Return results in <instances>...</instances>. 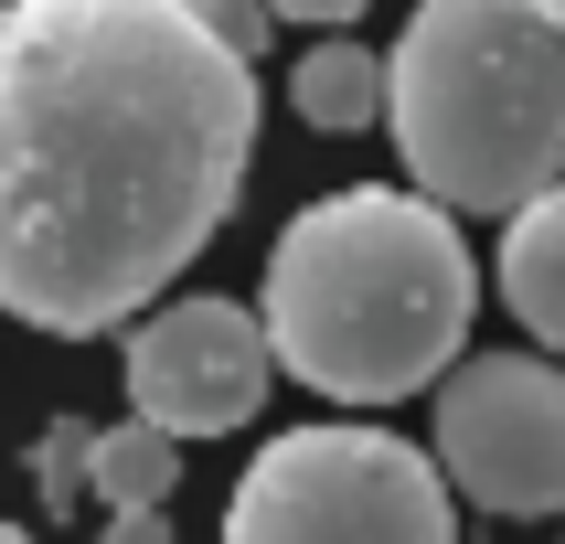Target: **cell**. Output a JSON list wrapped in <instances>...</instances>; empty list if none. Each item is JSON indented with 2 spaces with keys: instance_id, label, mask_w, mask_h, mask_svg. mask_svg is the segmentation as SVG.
I'll list each match as a JSON object with an SVG mask.
<instances>
[{
  "instance_id": "cell-1",
  "label": "cell",
  "mask_w": 565,
  "mask_h": 544,
  "mask_svg": "<svg viewBox=\"0 0 565 544\" xmlns=\"http://www.w3.org/2000/svg\"><path fill=\"white\" fill-rule=\"evenodd\" d=\"M256 160V64L192 0L0 11V310L96 342L224 235Z\"/></svg>"
},
{
  "instance_id": "cell-2",
  "label": "cell",
  "mask_w": 565,
  "mask_h": 544,
  "mask_svg": "<svg viewBox=\"0 0 565 544\" xmlns=\"http://www.w3.org/2000/svg\"><path fill=\"white\" fill-rule=\"evenodd\" d=\"M480 310V267L438 203L395 182L320 192L267 246V363L331 406H395L459 363Z\"/></svg>"
},
{
  "instance_id": "cell-3",
  "label": "cell",
  "mask_w": 565,
  "mask_h": 544,
  "mask_svg": "<svg viewBox=\"0 0 565 544\" xmlns=\"http://www.w3.org/2000/svg\"><path fill=\"white\" fill-rule=\"evenodd\" d=\"M384 128L438 214H523L565 182V43L523 0H427L384 54Z\"/></svg>"
},
{
  "instance_id": "cell-4",
  "label": "cell",
  "mask_w": 565,
  "mask_h": 544,
  "mask_svg": "<svg viewBox=\"0 0 565 544\" xmlns=\"http://www.w3.org/2000/svg\"><path fill=\"white\" fill-rule=\"evenodd\" d=\"M224 544H459V502L395 427H278L224 491Z\"/></svg>"
},
{
  "instance_id": "cell-5",
  "label": "cell",
  "mask_w": 565,
  "mask_h": 544,
  "mask_svg": "<svg viewBox=\"0 0 565 544\" xmlns=\"http://www.w3.org/2000/svg\"><path fill=\"white\" fill-rule=\"evenodd\" d=\"M438 480L448 502L502 523L565 512V363L544 352H459L438 374Z\"/></svg>"
},
{
  "instance_id": "cell-6",
  "label": "cell",
  "mask_w": 565,
  "mask_h": 544,
  "mask_svg": "<svg viewBox=\"0 0 565 544\" xmlns=\"http://www.w3.org/2000/svg\"><path fill=\"white\" fill-rule=\"evenodd\" d=\"M267 331L235 299H160L150 320H128V416L160 438H224L267 406Z\"/></svg>"
},
{
  "instance_id": "cell-7",
  "label": "cell",
  "mask_w": 565,
  "mask_h": 544,
  "mask_svg": "<svg viewBox=\"0 0 565 544\" xmlns=\"http://www.w3.org/2000/svg\"><path fill=\"white\" fill-rule=\"evenodd\" d=\"M502 299H512V320L544 342V363H565V182L555 192H534L523 214L502 224Z\"/></svg>"
},
{
  "instance_id": "cell-8",
  "label": "cell",
  "mask_w": 565,
  "mask_h": 544,
  "mask_svg": "<svg viewBox=\"0 0 565 544\" xmlns=\"http://www.w3.org/2000/svg\"><path fill=\"white\" fill-rule=\"evenodd\" d=\"M288 107L310 128H331V139L342 128H374L384 118V54H363L352 32H320L310 54L288 64Z\"/></svg>"
},
{
  "instance_id": "cell-9",
  "label": "cell",
  "mask_w": 565,
  "mask_h": 544,
  "mask_svg": "<svg viewBox=\"0 0 565 544\" xmlns=\"http://www.w3.org/2000/svg\"><path fill=\"white\" fill-rule=\"evenodd\" d=\"M86 491L96 512H160L171 502V480H182V448L160 438V427H139V416H118V427H86Z\"/></svg>"
},
{
  "instance_id": "cell-10",
  "label": "cell",
  "mask_w": 565,
  "mask_h": 544,
  "mask_svg": "<svg viewBox=\"0 0 565 544\" xmlns=\"http://www.w3.org/2000/svg\"><path fill=\"white\" fill-rule=\"evenodd\" d=\"M96 544H171V523H160V512H107Z\"/></svg>"
},
{
  "instance_id": "cell-11",
  "label": "cell",
  "mask_w": 565,
  "mask_h": 544,
  "mask_svg": "<svg viewBox=\"0 0 565 544\" xmlns=\"http://www.w3.org/2000/svg\"><path fill=\"white\" fill-rule=\"evenodd\" d=\"M0 544H32V534H22V523H0Z\"/></svg>"
}]
</instances>
